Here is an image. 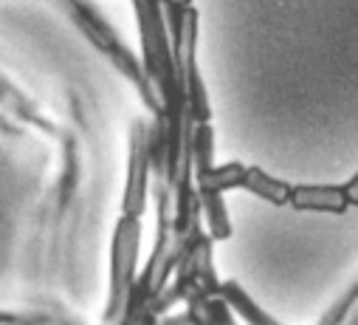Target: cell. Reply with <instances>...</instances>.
Listing matches in <instances>:
<instances>
[{
  "mask_svg": "<svg viewBox=\"0 0 358 325\" xmlns=\"http://www.w3.org/2000/svg\"><path fill=\"white\" fill-rule=\"evenodd\" d=\"M59 4L65 6L68 18L79 26V32H82L87 40H91V46H94L96 51H102V57L138 91L144 108H147L152 116H164L158 91H155V85L150 83L144 65H141V62L136 60V54L119 40V34L110 29V23H108L91 4H85V0H59Z\"/></svg>",
  "mask_w": 358,
  "mask_h": 325,
  "instance_id": "6da1fadb",
  "label": "cell"
},
{
  "mask_svg": "<svg viewBox=\"0 0 358 325\" xmlns=\"http://www.w3.org/2000/svg\"><path fill=\"white\" fill-rule=\"evenodd\" d=\"M150 176H152L150 125L144 119H133L127 130V176H124V193H122V215L141 218L147 212Z\"/></svg>",
  "mask_w": 358,
  "mask_h": 325,
  "instance_id": "7a4b0ae2",
  "label": "cell"
},
{
  "mask_svg": "<svg viewBox=\"0 0 358 325\" xmlns=\"http://www.w3.org/2000/svg\"><path fill=\"white\" fill-rule=\"evenodd\" d=\"M296 212H330L344 215L350 209L341 184H294L291 204Z\"/></svg>",
  "mask_w": 358,
  "mask_h": 325,
  "instance_id": "3957f363",
  "label": "cell"
},
{
  "mask_svg": "<svg viewBox=\"0 0 358 325\" xmlns=\"http://www.w3.org/2000/svg\"><path fill=\"white\" fill-rule=\"evenodd\" d=\"M220 297L226 300V305L231 308V314H234L237 319H243L245 325H285V322H280L277 317L268 314L237 280H223V283H220Z\"/></svg>",
  "mask_w": 358,
  "mask_h": 325,
  "instance_id": "277c9868",
  "label": "cell"
},
{
  "mask_svg": "<svg viewBox=\"0 0 358 325\" xmlns=\"http://www.w3.org/2000/svg\"><path fill=\"white\" fill-rule=\"evenodd\" d=\"M291 187L282 179H274L271 173H265L262 167H245V179H243V190H248L251 195L274 204V207H288L291 204Z\"/></svg>",
  "mask_w": 358,
  "mask_h": 325,
  "instance_id": "5b68a950",
  "label": "cell"
},
{
  "mask_svg": "<svg viewBox=\"0 0 358 325\" xmlns=\"http://www.w3.org/2000/svg\"><path fill=\"white\" fill-rule=\"evenodd\" d=\"M243 179H245L243 161H226V165H212L206 173L195 176V190L226 195L231 190H243Z\"/></svg>",
  "mask_w": 358,
  "mask_h": 325,
  "instance_id": "8992f818",
  "label": "cell"
},
{
  "mask_svg": "<svg viewBox=\"0 0 358 325\" xmlns=\"http://www.w3.org/2000/svg\"><path fill=\"white\" fill-rule=\"evenodd\" d=\"M198 198H201V221L206 226V235L215 243L229 240L234 235V226H231V218H229L226 195H220V193H198Z\"/></svg>",
  "mask_w": 358,
  "mask_h": 325,
  "instance_id": "52a82bcc",
  "label": "cell"
},
{
  "mask_svg": "<svg viewBox=\"0 0 358 325\" xmlns=\"http://www.w3.org/2000/svg\"><path fill=\"white\" fill-rule=\"evenodd\" d=\"M189 155H192V179L206 173L215 165V127H212V122L192 127Z\"/></svg>",
  "mask_w": 358,
  "mask_h": 325,
  "instance_id": "ba28073f",
  "label": "cell"
},
{
  "mask_svg": "<svg viewBox=\"0 0 358 325\" xmlns=\"http://www.w3.org/2000/svg\"><path fill=\"white\" fill-rule=\"evenodd\" d=\"M355 305H358V277L333 300V305L324 311V317L319 319V325H347Z\"/></svg>",
  "mask_w": 358,
  "mask_h": 325,
  "instance_id": "9c48e42d",
  "label": "cell"
},
{
  "mask_svg": "<svg viewBox=\"0 0 358 325\" xmlns=\"http://www.w3.org/2000/svg\"><path fill=\"white\" fill-rule=\"evenodd\" d=\"M0 325H76L68 317L48 311H6L0 308Z\"/></svg>",
  "mask_w": 358,
  "mask_h": 325,
  "instance_id": "30bf717a",
  "label": "cell"
},
{
  "mask_svg": "<svg viewBox=\"0 0 358 325\" xmlns=\"http://www.w3.org/2000/svg\"><path fill=\"white\" fill-rule=\"evenodd\" d=\"M344 187V195H347V204L350 207H358V173L347 181V184H341Z\"/></svg>",
  "mask_w": 358,
  "mask_h": 325,
  "instance_id": "8fae6325",
  "label": "cell"
},
{
  "mask_svg": "<svg viewBox=\"0 0 358 325\" xmlns=\"http://www.w3.org/2000/svg\"><path fill=\"white\" fill-rule=\"evenodd\" d=\"M347 325H358V305L352 308V314H350V322Z\"/></svg>",
  "mask_w": 358,
  "mask_h": 325,
  "instance_id": "7c38bea8",
  "label": "cell"
}]
</instances>
